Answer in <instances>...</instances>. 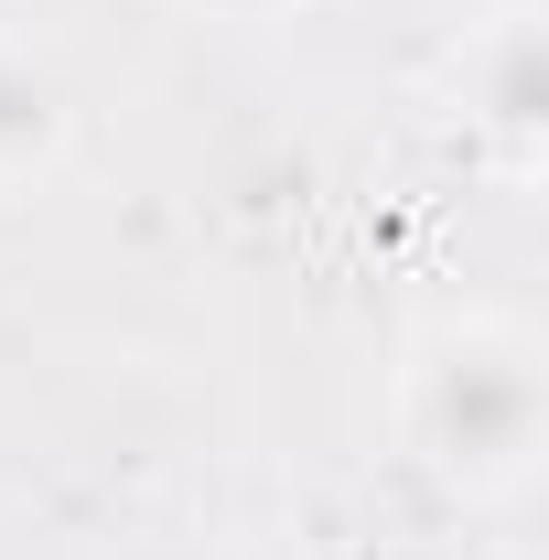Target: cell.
Masks as SVG:
<instances>
[{
    "label": "cell",
    "mask_w": 549,
    "mask_h": 560,
    "mask_svg": "<svg viewBox=\"0 0 549 560\" xmlns=\"http://www.w3.org/2000/svg\"><path fill=\"white\" fill-rule=\"evenodd\" d=\"M539 420H549V377H539V335L506 313H464L410 355V453L464 495H506L539 464Z\"/></svg>",
    "instance_id": "6da1fadb"
},
{
    "label": "cell",
    "mask_w": 549,
    "mask_h": 560,
    "mask_svg": "<svg viewBox=\"0 0 549 560\" xmlns=\"http://www.w3.org/2000/svg\"><path fill=\"white\" fill-rule=\"evenodd\" d=\"M475 108L484 130L506 140L517 162H528V140H539V108H549V75H539V11H495V33L475 44Z\"/></svg>",
    "instance_id": "7a4b0ae2"
},
{
    "label": "cell",
    "mask_w": 549,
    "mask_h": 560,
    "mask_svg": "<svg viewBox=\"0 0 549 560\" xmlns=\"http://www.w3.org/2000/svg\"><path fill=\"white\" fill-rule=\"evenodd\" d=\"M55 151H66V86L33 66V55H11V44H0V195H11V184H33Z\"/></svg>",
    "instance_id": "3957f363"
},
{
    "label": "cell",
    "mask_w": 549,
    "mask_h": 560,
    "mask_svg": "<svg viewBox=\"0 0 549 560\" xmlns=\"http://www.w3.org/2000/svg\"><path fill=\"white\" fill-rule=\"evenodd\" d=\"M195 11H215V22H270L280 0H195Z\"/></svg>",
    "instance_id": "277c9868"
}]
</instances>
